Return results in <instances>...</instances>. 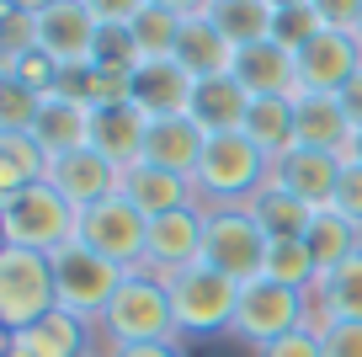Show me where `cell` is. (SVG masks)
Wrapping results in <instances>:
<instances>
[{"instance_id": "6da1fadb", "label": "cell", "mask_w": 362, "mask_h": 357, "mask_svg": "<svg viewBox=\"0 0 362 357\" xmlns=\"http://www.w3.org/2000/svg\"><path fill=\"white\" fill-rule=\"evenodd\" d=\"M80 240V208L54 187V181H33V187L0 198V246H22V251H54Z\"/></svg>"}, {"instance_id": "7a4b0ae2", "label": "cell", "mask_w": 362, "mask_h": 357, "mask_svg": "<svg viewBox=\"0 0 362 357\" xmlns=\"http://www.w3.org/2000/svg\"><path fill=\"white\" fill-rule=\"evenodd\" d=\"M102 346H134V341H176V314H170V288L165 278H155L149 267H134L123 278V288L112 293V304L96 320Z\"/></svg>"}, {"instance_id": "3957f363", "label": "cell", "mask_w": 362, "mask_h": 357, "mask_svg": "<svg viewBox=\"0 0 362 357\" xmlns=\"http://www.w3.org/2000/svg\"><path fill=\"white\" fill-rule=\"evenodd\" d=\"M272 176V160L250 144L245 134H214L192 171V187L203 208H229V203H250Z\"/></svg>"}, {"instance_id": "277c9868", "label": "cell", "mask_w": 362, "mask_h": 357, "mask_svg": "<svg viewBox=\"0 0 362 357\" xmlns=\"http://www.w3.org/2000/svg\"><path fill=\"white\" fill-rule=\"evenodd\" d=\"M170 288V314H176L181 336H224L235 331V310H240V283L214 272L208 261L181 267L165 278Z\"/></svg>"}, {"instance_id": "5b68a950", "label": "cell", "mask_w": 362, "mask_h": 357, "mask_svg": "<svg viewBox=\"0 0 362 357\" xmlns=\"http://www.w3.org/2000/svg\"><path fill=\"white\" fill-rule=\"evenodd\" d=\"M48 310H59L54 256L22 251V246H0V325H6V336L37 325Z\"/></svg>"}, {"instance_id": "8992f818", "label": "cell", "mask_w": 362, "mask_h": 357, "mask_svg": "<svg viewBox=\"0 0 362 357\" xmlns=\"http://www.w3.org/2000/svg\"><path fill=\"white\" fill-rule=\"evenodd\" d=\"M203 261L214 272H224V278H235L240 288L245 283L261 278V267H267V230H261L256 219H250L245 203H229V208H203Z\"/></svg>"}, {"instance_id": "52a82bcc", "label": "cell", "mask_w": 362, "mask_h": 357, "mask_svg": "<svg viewBox=\"0 0 362 357\" xmlns=\"http://www.w3.org/2000/svg\"><path fill=\"white\" fill-rule=\"evenodd\" d=\"M123 278L128 272L117 267V261H107V256H96L90 246H64V251H54V283H59V310H69V314H80V320H102V310L112 304V293L123 288Z\"/></svg>"}, {"instance_id": "ba28073f", "label": "cell", "mask_w": 362, "mask_h": 357, "mask_svg": "<svg viewBox=\"0 0 362 357\" xmlns=\"http://www.w3.org/2000/svg\"><path fill=\"white\" fill-rule=\"evenodd\" d=\"M298 325H309V293H293L283 288V283H272V278H256L240 288V310H235V331L245 346H272L277 336L298 331Z\"/></svg>"}, {"instance_id": "9c48e42d", "label": "cell", "mask_w": 362, "mask_h": 357, "mask_svg": "<svg viewBox=\"0 0 362 357\" xmlns=\"http://www.w3.org/2000/svg\"><path fill=\"white\" fill-rule=\"evenodd\" d=\"M80 246H90L96 256H107L123 272H134V267H144V251H149V219L117 192V198H107V203L80 213Z\"/></svg>"}, {"instance_id": "30bf717a", "label": "cell", "mask_w": 362, "mask_h": 357, "mask_svg": "<svg viewBox=\"0 0 362 357\" xmlns=\"http://www.w3.org/2000/svg\"><path fill=\"white\" fill-rule=\"evenodd\" d=\"M293 59H298V86H304V91L341 96V86H346V80L362 69V38H357V33H336V27H325V33H315Z\"/></svg>"}, {"instance_id": "8fae6325", "label": "cell", "mask_w": 362, "mask_h": 357, "mask_svg": "<svg viewBox=\"0 0 362 357\" xmlns=\"http://www.w3.org/2000/svg\"><path fill=\"white\" fill-rule=\"evenodd\" d=\"M203 224H208L203 219V203L149 219L144 267L155 272V278H170V272H181V267H197V261H203Z\"/></svg>"}, {"instance_id": "7c38bea8", "label": "cell", "mask_w": 362, "mask_h": 357, "mask_svg": "<svg viewBox=\"0 0 362 357\" xmlns=\"http://www.w3.org/2000/svg\"><path fill=\"white\" fill-rule=\"evenodd\" d=\"M48 181H54V187L64 192V198L75 203L80 213L123 192V171H117L112 160L102 155V149H90V144H86V149H69V155H59L54 166H48Z\"/></svg>"}, {"instance_id": "4fadbf2b", "label": "cell", "mask_w": 362, "mask_h": 357, "mask_svg": "<svg viewBox=\"0 0 362 357\" xmlns=\"http://www.w3.org/2000/svg\"><path fill=\"white\" fill-rule=\"evenodd\" d=\"M96 33H102V16L90 11L86 0H54L48 11H37V48L54 54L59 64H80V59H90Z\"/></svg>"}, {"instance_id": "5bb4252c", "label": "cell", "mask_w": 362, "mask_h": 357, "mask_svg": "<svg viewBox=\"0 0 362 357\" xmlns=\"http://www.w3.org/2000/svg\"><path fill=\"white\" fill-rule=\"evenodd\" d=\"M293 128H298V144L304 149H330V155H341V160H351V149H357V123L346 118L341 96L304 91V96L293 101Z\"/></svg>"}, {"instance_id": "9a60e30c", "label": "cell", "mask_w": 362, "mask_h": 357, "mask_svg": "<svg viewBox=\"0 0 362 357\" xmlns=\"http://www.w3.org/2000/svg\"><path fill=\"white\" fill-rule=\"evenodd\" d=\"M272 181L277 187H288L293 198H304L309 208H330L336 203V181H341V155H330V149H288L283 160H272Z\"/></svg>"}, {"instance_id": "2e32d148", "label": "cell", "mask_w": 362, "mask_h": 357, "mask_svg": "<svg viewBox=\"0 0 362 357\" xmlns=\"http://www.w3.org/2000/svg\"><path fill=\"white\" fill-rule=\"evenodd\" d=\"M192 91H197V80L187 75L176 59H144V64L134 69V107L144 112L149 123L181 118V112L192 107Z\"/></svg>"}, {"instance_id": "e0dca14e", "label": "cell", "mask_w": 362, "mask_h": 357, "mask_svg": "<svg viewBox=\"0 0 362 357\" xmlns=\"http://www.w3.org/2000/svg\"><path fill=\"white\" fill-rule=\"evenodd\" d=\"M170 59H176L192 80H218V75H235L240 48L214 27V16H208V11H197V16L181 22V38H176V54H170Z\"/></svg>"}, {"instance_id": "ac0fdd59", "label": "cell", "mask_w": 362, "mask_h": 357, "mask_svg": "<svg viewBox=\"0 0 362 357\" xmlns=\"http://www.w3.org/2000/svg\"><path fill=\"white\" fill-rule=\"evenodd\" d=\"M123 198L134 203L144 219H160V213L192 208V203H197V187H192V176H181V171H165V166L139 160V166L123 171Z\"/></svg>"}, {"instance_id": "d6986e66", "label": "cell", "mask_w": 362, "mask_h": 357, "mask_svg": "<svg viewBox=\"0 0 362 357\" xmlns=\"http://www.w3.org/2000/svg\"><path fill=\"white\" fill-rule=\"evenodd\" d=\"M149 144V118L134 107V101H117V107H96L90 118V149H102L117 171L139 166Z\"/></svg>"}, {"instance_id": "ffe728a7", "label": "cell", "mask_w": 362, "mask_h": 357, "mask_svg": "<svg viewBox=\"0 0 362 357\" xmlns=\"http://www.w3.org/2000/svg\"><path fill=\"white\" fill-rule=\"evenodd\" d=\"M235 80L250 91V96H288L293 101L298 96V59H293V48H283V43H256V48H240V59H235Z\"/></svg>"}, {"instance_id": "44dd1931", "label": "cell", "mask_w": 362, "mask_h": 357, "mask_svg": "<svg viewBox=\"0 0 362 357\" xmlns=\"http://www.w3.org/2000/svg\"><path fill=\"white\" fill-rule=\"evenodd\" d=\"M250 91L240 86L235 75H218V80H197L192 91V107H187V118H192L197 128H203L208 139L214 134H240L245 128V112H250Z\"/></svg>"}, {"instance_id": "7402d4cb", "label": "cell", "mask_w": 362, "mask_h": 357, "mask_svg": "<svg viewBox=\"0 0 362 357\" xmlns=\"http://www.w3.org/2000/svg\"><path fill=\"white\" fill-rule=\"evenodd\" d=\"M309 320L336 325V320H362V251L346 256L341 267L320 272L315 293H309Z\"/></svg>"}, {"instance_id": "603a6c76", "label": "cell", "mask_w": 362, "mask_h": 357, "mask_svg": "<svg viewBox=\"0 0 362 357\" xmlns=\"http://www.w3.org/2000/svg\"><path fill=\"white\" fill-rule=\"evenodd\" d=\"M208 149V134L181 112V118H160L149 123V144H144V160L149 166H165V171H181V176H192L197 160Z\"/></svg>"}, {"instance_id": "cb8c5ba5", "label": "cell", "mask_w": 362, "mask_h": 357, "mask_svg": "<svg viewBox=\"0 0 362 357\" xmlns=\"http://www.w3.org/2000/svg\"><path fill=\"white\" fill-rule=\"evenodd\" d=\"M90 118H96V112L80 107V101H69V96H43V112H37V123H33V139L48 149V160H59V155H69V149L90 144Z\"/></svg>"}, {"instance_id": "d4e9b609", "label": "cell", "mask_w": 362, "mask_h": 357, "mask_svg": "<svg viewBox=\"0 0 362 357\" xmlns=\"http://www.w3.org/2000/svg\"><path fill=\"white\" fill-rule=\"evenodd\" d=\"M16 336L27 346H37L43 357H96V325L69 314V310H48L37 325H27Z\"/></svg>"}, {"instance_id": "484cf974", "label": "cell", "mask_w": 362, "mask_h": 357, "mask_svg": "<svg viewBox=\"0 0 362 357\" xmlns=\"http://www.w3.org/2000/svg\"><path fill=\"white\" fill-rule=\"evenodd\" d=\"M245 208H250V219L267 230V240H304V234H309V219H315V208H309L304 198H293V192L277 187L272 176H267V187H261Z\"/></svg>"}, {"instance_id": "4316f807", "label": "cell", "mask_w": 362, "mask_h": 357, "mask_svg": "<svg viewBox=\"0 0 362 357\" xmlns=\"http://www.w3.org/2000/svg\"><path fill=\"white\" fill-rule=\"evenodd\" d=\"M240 134L261 149L267 160H283L288 149L298 144V128H293V101L288 96H256L245 112V128Z\"/></svg>"}, {"instance_id": "83f0119b", "label": "cell", "mask_w": 362, "mask_h": 357, "mask_svg": "<svg viewBox=\"0 0 362 357\" xmlns=\"http://www.w3.org/2000/svg\"><path fill=\"white\" fill-rule=\"evenodd\" d=\"M304 246H309V256H315V267L330 272V267H341L346 256H357V251H362V224L346 219L341 208H320L315 219H309Z\"/></svg>"}, {"instance_id": "f1b7e54d", "label": "cell", "mask_w": 362, "mask_h": 357, "mask_svg": "<svg viewBox=\"0 0 362 357\" xmlns=\"http://www.w3.org/2000/svg\"><path fill=\"white\" fill-rule=\"evenodd\" d=\"M208 16H214V27L235 48L267 43L272 27H277V6L272 0H208Z\"/></svg>"}, {"instance_id": "f546056e", "label": "cell", "mask_w": 362, "mask_h": 357, "mask_svg": "<svg viewBox=\"0 0 362 357\" xmlns=\"http://www.w3.org/2000/svg\"><path fill=\"white\" fill-rule=\"evenodd\" d=\"M48 166L54 160L33 134H0V198L33 187V181H48Z\"/></svg>"}, {"instance_id": "4dcf8cb0", "label": "cell", "mask_w": 362, "mask_h": 357, "mask_svg": "<svg viewBox=\"0 0 362 357\" xmlns=\"http://www.w3.org/2000/svg\"><path fill=\"white\" fill-rule=\"evenodd\" d=\"M261 278L283 283V288H293V293H315L320 267H315V256H309V246H304V240H272Z\"/></svg>"}, {"instance_id": "1f68e13d", "label": "cell", "mask_w": 362, "mask_h": 357, "mask_svg": "<svg viewBox=\"0 0 362 357\" xmlns=\"http://www.w3.org/2000/svg\"><path fill=\"white\" fill-rule=\"evenodd\" d=\"M181 22H187L181 11L149 0L144 11L128 22V33H134V43H139V54H144V59H170V54H176V38H181Z\"/></svg>"}, {"instance_id": "d6a6232c", "label": "cell", "mask_w": 362, "mask_h": 357, "mask_svg": "<svg viewBox=\"0 0 362 357\" xmlns=\"http://www.w3.org/2000/svg\"><path fill=\"white\" fill-rule=\"evenodd\" d=\"M90 64L123 69V75H134V69L144 64V54H139V43H134V33H128V22H102V33H96V48H90Z\"/></svg>"}, {"instance_id": "836d02e7", "label": "cell", "mask_w": 362, "mask_h": 357, "mask_svg": "<svg viewBox=\"0 0 362 357\" xmlns=\"http://www.w3.org/2000/svg\"><path fill=\"white\" fill-rule=\"evenodd\" d=\"M37 112H43V96L33 86L0 75V134H33Z\"/></svg>"}, {"instance_id": "e575fe53", "label": "cell", "mask_w": 362, "mask_h": 357, "mask_svg": "<svg viewBox=\"0 0 362 357\" xmlns=\"http://www.w3.org/2000/svg\"><path fill=\"white\" fill-rule=\"evenodd\" d=\"M0 75H6V80H22V86H33L37 96H54V86H59V59L43 54V48H27V54L0 59Z\"/></svg>"}, {"instance_id": "d590c367", "label": "cell", "mask_w": 362, "mask_h": 357, "mask_svg": "<svg viewBox=\"0 0 362 357\" xmlns=\"http://www.w3.org/2000/svg\"><path fill=\"white\" fill-rule=\"evenodd\" d=\"M315 33H325V22H320L315 6H288V11H277V27H272V43H283V48H304Z\"/></svg>"}, {"instance_id": "8d00e7d4", "label": "cell", "mask_w": 362, "mask_h": 357, "mask_svg": "<svg viewBox=\"0 0 362 357\" xmlns=\"http://www.w3.org/2000/svg\"><path fill=\"white\" fill-rule=\"evenodd\" d=\"M37 48V11H0V59Z\"/></svg>"}, {"instance_id": "74e56055", "label": "cell", "mask_w": 362, "mask_h": 357, "mask_svg": "<svg viewBox=\"0 0 362 357\" xmlns=\"http://www.w3.org/2000/svg\"><path fill=\"white\" fill-rule=\"evenodd\" d=\"M256 357H325V346H320V325H315V320L298 325V331L277 336L272 346H261Z\"/></svg>"}, {"instance_id": "f35d334b", "label": "cell", "mask_w": 362, "mask_h": 357, "mask_svg": "<svg viewBox=\"0 0 362 357\" xmlns=\"http://www.w3.org/2000/svg\"><path fill=\"white\" fill-rule=\"evenodd\" d=\"M330 208H341L346 219L362 224V160L357 155L341 160V181H336V203H330Z\"/></svg>"}, {"instance_id": "ab89813d", "label": "cell", "mask_w": 362, "mask_h": 357, "mask_svg": "<svg viewBox=\"0 0 362 357\" xmlns=\"http://www.w3.org/2000/svg\"><path fill=\"white\" fill-rule=\"evenodd\" d=\"M320 346H325V357H362V320L320 325Z\"/></svg>"}, {"instance_id": "60d3db41", "label": "cell", "mask_w": 362, "mask_h": 357, "mask_svg": "<svg viewBox=\"0 0 362 357\" xmlns=\"http://www.w3.org/2000/svg\"><path fill=\"white\" fill-rule=\"evenodd\" d=\"M320 11V22L336 27V33H357L362 27V0H309Z\"/></svg>"}, {"instance_id": "b9f144b4", "label": "cell", "mask_w": 362, "mask_h": 357, "mask_svg": "<svg viewBox=\"0 0 362 357\" xmlns=\"http://www.w3.org/2000/svg\"><path fill=\"white\" fill-rule=\"evenodd\" d=\"M102 357H187V346L176 341H134V346H102Z\"/></svg>"}, {"instance_id": "7bdbcfd3", "label": "cell", "mask_w": 362, "mask_h": 357, "mask_svg": "<svg viewBox=\"0 0 362 357\" xmlns=\"http://www.w3.org/2000/svg\"><path fill=\"white\" fill-rule=\"evenodd\" d=\"M86 6L102 16V22H134V16L144 11L149 0H86Z\"/></svg>"}, {"instance_id": "ee69618b", "label": "cell", "mask_w": 362, "mask_h": 357, "mask_svg": "<svg viewBox=\"0 0 362 357\" xmlns=\"http://www.w3.org/2000/svg\"><path fill=\"white\" fill-rule=\"evenodd\" d=\"M341 107H346V118L357 123V134H362V69L341 86Z\"/></svg>"}, {"instance_id": "f6af8a7d", "label": "cell", "mask_w": 362, "mask_h": 357, "mask_svg": "<svg viewBox=\"0 0 362 357\" xmlns=\"http://www.w3.org/2000/svg\"><path fill=\"white\" fill-rule=\"evenodd\" d=\"M155 6H170V11H181V16H197V11H208V0H155Z\"/></svg>"}, {"instance_id": "bcb514c9", "label": "cell", "mask_w": 362, "mask_h": 357, "mask_svg": "<svg viewBox=\"0 0 362 357\" xmlns=\"http://www.w3.org/2000/svg\"><path fill=\"white\" fill-rule=\"evenodd\" d=\"M0 357H43V352H37V346H27L22 336H6V352H0Z\"/></svg>"}, {"instance_id": "7dc6e473", "label": "cell", "mask_w": 362, "mask_h": 357, "mask_svg": "<svg viewBox=\"0 0 362 357\" xmlns=\"http://www.w3.org/2000/svg\"><path fill=\"white\" fill-rule=\"evenodd\" d=\"M272 6H277V11H288V6H309V0H272Z\"/></svg>"}, {"instance_id": "c3c4849f", "label": "cell", "mask_w": 362, "mask_h": 357, "mask_svg": "<svg viewBox=\"0 0 362 357\" xmlns=\"http://www.w3.org/2000/svg\"><path fill=\"white\" fill-rule=\"evenodd\" d=\"M351 155H357V160H362V134H357V149H351Z\"/></svg>"}, {"instance_id": "681fc988", "label": "cell", "mask_w": 362, "mask_h": 357, "mask_svg": "<svg viewBox=\"0 0 362 357\" xmlns=\"http://www.w3.org/2000/svg\"><path fill=\"white\" fill-rule=\"evenodd\" d=\"M357 38H362V27H357Z\"/></svg>"}, {"instance_id": "f907efd6", "label": "cell", "mask_w": 362, "mask_h": 357, "mask_svg": "<svg viewBox=\"0 0 362 357\" xmlns=\"http://www.w3.org/2000/svg\"><path fill=\"white\" fill-rule=\"evenodd\" d=\"M96 357H102V352H96Z\"/></svg>"}]
</instances>
